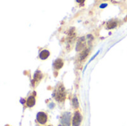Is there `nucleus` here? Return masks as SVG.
<instances>
[{"instance_id": "nucleus-1", "label": "nucleus", "mask_w": 127, "mask_h": 126, "mask_svg": "<svg viewBox=\"0 0 127 126\" xmlns=\"http://www.w3.org/2000/svg\"><path fill=\"white\" fill-rule=\"evenodd\" d=\"M55 98L58 102H63L65 99V91L63 86L59 87L55 93Z\"/></svg>"}, {"instance_id": "nucleus-2", "label": "nucleus", "mask_w": 127, "mask_h": 126, "mask_svg": "<svg viewBox=\"0 0 127 126\" xmlns=\"http://www.w3.org/2000/svg\"><path fill=\"white\" fill-rule=\"evenodd\" d=\"M36 120L39 124L44 125L48 120V116L44 112H39L36 115Z\"/></svg>"}, {"instance_id": "nucleus-3", "label": "nucleus", "mask_w": 127, "mask_h": 126, "mask_svg": "<svg viewBox=\"0 0 127 126\" xmlns=\"http://www.w3.org/2000/svg\"><path fill=\"white\" fill-rule=\"evenodd\" d=\"M82 121V116L79 112H75L72 119V126H80Z\"/></svg>"}, {"instance_id": "nucleus-4", "label": "nucleus", "mask_w": 127, "mask_h": 126, "mask_svg": "<svg viewBox=\"0 0 127 126\" xmlns=\"http://www.w3.org/2000/svg\"><path fill=\"white\" fill-rule=\"evenodd\" d=\"M62 125L63 126H70L71 125V116L69 113L64 114L62 118Z\"/></svg>"}, {"instance_id": "nucleus-5", "label": "nucleus", "mask_w": 127, "mask_h": 126, "mask_svg": "<svg viewBox=\"0 0 127 126\" xmlns=\"http://www.w3.org/2000/svg\"><path fill=\"white\" fill-rule=\"evenodd\" d=\"M26 105L28 107H33L35 105V97L33 96H30L28 97L27 101H26Z\"/></svg>"}, {"instance_id": "nucleus-6", "label": "nucleus", "mask_w": 127, "mask_h": 126, "mask_svg": "<svg viewBox=\"0 0 127 126\" xmlns=\"http://www.w3.org/2000/svg\"><path fill=\"white\" fill-rule=\"evenodd\" d=\"M63 66V61L62 59H57V60L54 62V67L55 68V69L59 70V69H60Z\"/></svg>"}, {"instance_id": "nucleus-7", "label": "nucleus", "mask_w": 127, "mask_h": 126, "mask_svg": "<svg viewBox=\"0 0 127 126\" xmlns=\"http://www.w3.org/2000/svg\"><path fill=\"white\" fill-rule=\"evenodd\" d=\"M49 51L48 50H42L41 52H40V53H39V58L41 59H47L48 56H49Z\"/></svg>"}, {"instance_id": "nucleus-8", "label": "nucleus", "mask_w": 127, "mask_h": 126, "mask_svg": "<svg viewBox=\"0 0 127 126\" xmlns=\"http://www.w3.org/2000/svg\"><path fill=\"white\" fill-rule=\"evenodd\" d=\"M116 25H117V23L115 22H112V21H111V22H109V23H108V28H113V27H116Z\"/></svg>"}, {"instance_id": "nucleus-9", "label": "nucleus", "mask_w": 127, "mask_h": 126, "mask_svg": "<svg viewBox=\"0 0 127 126\" xmlns=\"http://www.w3.org/2000/svg\"><path fill=\"white\" fill-rule=\"evenodd\" d=\"M73 105H74V108H77L78 107V102H77V100L76 97H74L73 99Z\"/></svg>"}, {"instance_id": "nucleus-10", "label": "nucleus", "mask_w": 127, "mask_h": 126, "mask_svg": "<svg viewBox=\"0 0 127 126\" xmlns=\"http://www.w3.org/2000/svg\"></svg>"}]
</instances>
